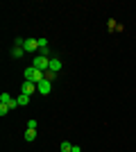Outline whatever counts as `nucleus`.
<instances>
[{"label": "nucleus", "mask_w": 136, "mask_h": 152, "mask_svg": "<svg viewBox=\"0 0 136 152\" xmlns=\"http://www.w3.org/2000/svg\"><path fill=\"white\" fill-rule=\"evenodd\" d=\"M32 66H34L36 70H43V73H45V70L50 68V57H43V55H39V57H34Z\"/></svg>", "instance_id": "obj_1"}, {"label": "nucleus", "mask_w": 136, "mask_h": 152, "mask_svg": "<svg viewBox=\"0 0 136 152\" xmlns=\"http://www.w3.org/2000/svg\"><path fill=\"white\" fill-rule=\"evenodd\" d=\"M23 50H25V52L39 50V39H25V41H23Z\"/></svg>", "instance_id": "obj_2"}, {"label": "nucleus", "mask_w": 136, "mask_h": 152, "mask_svg": "<svg viewBox=\"0 0 136 152\" xmlns=\"http://www.w3.org/2000/svg\"><path fill=\"white\" fill-rule=\"evenodd\" d=\"M50 91H52V82H48V80H43V82H39V84H36V93L48 95Z\"/></svg>", "instance_id": "obj_3"}, {"label": "nucleus", "mask_w": 136, "mask_h": 152, "mask_svg": "<svg viewBox=\"0 0 136 152\" xmlns=\"http://www.w3.org/2000/svg\"><path fill=\"white\" fill-rule=\"evenodd\" d=\"M34 91H36V84H34V82H27V80H23V84H20V93L32 95Z\"/></svg>", "instance_id": "obj_4"}, {"label": "nucleus", "mask_w": 136, "mask_h": 152, "mask_svg": "<svg viewBox=\"0 0 136 152\" xmlns=\"http://www.w3.org/2000/svg\"><path fill=\"white\" fill-rule=\"evenodd\" d=\"M107 30H109L111 34H113V32H123V25H120V23H116L113 18H109V23H107Z\"/></svg>", "instance_id": "obj_5"}, {"label": "nucleus", "mask_w": 136, "mask_h": 152, "mask_svg": "<svg viewBox=\"0 0 136 152\" xmlns=\"http://www.w3.org/2000/svg\"><path fill=\"white\" fill-rule=\"evenodd\" d=\"M48 70L59 73V70H61V59H59V57H52V59H50V68H48Z\"/></svg>", "instance_id": "obj_6"}, {"label": "nucleus", "mask_w": 136, "mask_h": 152, "mask_svg": "<svg viewBox=\"0 0 136 152\" xmlns=\"http://www.w3.org/2000/svg\"><path fill=\"white\" fill-rule=\"evenodd\" d=\"M16 100H18V107H25L27 102H30V95H27V93H20Z\"/></svg>", "instance_id": "obj_7"}, {"label": "nucleus", "mask_w": 136, "mask_h": 152, "mask_svg": "<svg viewBox=\"0 0 136 152\" xmlns=\"http://www.w3.org/2000/svg\"><path fill=\"white\" fill-rule=\"evenodd\" d=\"M34 139H36V129H30V127H27V129H25V141H30V143H32Z\"/></svg>", "instance_id": "obj_8"}, {"label": "nucleus", "mask_w": 136, "mask_h": 152, "mask_svg": "<svg viewBox=\"0 0 136 152\" xmlns=\"http://www.w3.org/2000/svg\"><path fill=\"white\" fill-rule=\"evenodd\" d=\"M23 52H25V50H23L20 45H16V48L12 50V57H16V59H18V57H23Z\"/></svg>", "instance_id": "obj_9"}, {"label": "nucleus", "mask_w": 136, "mask_h": 152, "mask_svg": "<svg viewBox=\"0 0 136 152\" xmlns=\"http://www.w3.org/2000/svg\"><path fill=\"white\" fill-rule=\"evenodd\" d=\"M59 150H61V152H71V150H73V145L68 143V141H64V143L59 145Z\"/></svg>", "instance_id": "obj_10"}, {"label": "nucleus", "mask_w": 136, "mask_h": 152, "mask_svg": "<svg viewBox=\"0 0 136 152\" xmlns=\"http://www.w3.org/2000/svg\"><path fill=\"white\" fill-rule=\"evenodd\" d=\"M9 100H12V95H9V93H2V95H0V104H7Z\"/></svg>", "instance_id": "obj_11"}, {"label": "nucleus", "mask_w": 136, "mask_h": 152, "mask_svg": "<svg viewBox=\"0 0 136 152\" xmlns=\"http://www.w3.org/2000/svg\"><path fill=\"white\" fill-rule=\"evenodd\" d=\"M39 50H48V39H39Z\"/></svg>", "instance_id": "obj_12"}, {"label": "nucleus", "mask_w": 136, "mask_h": 152, "mask_svg": "<svg viewBox=\"0 0 136 152\" xmlns=\"http://www.w3.org/2000/svg\"><path fill=\"white\" fill-rule=\"evenodd\" d=\"M27 127H30V129H36V127H39L36 118H30V121H27Z\"/></svg>", "instance_id": "obj_13"}, {"label": "nucleus", "mask_w": 136, "mask_h": 152, "mask_svg": "<svg viewBox=\"0 0 136 152\" xmlns=\"http://www.w3.org/2000/svg\"><path fill=\"white\" fill-rule=\"evenodd\" d=\"M55 77H57V73H52V70H45V80H48V82H52Z\"/></svg>", "instance_id": "obj_14"}, {"label": "nucleus", "mask_w": 136, "mask_h": 152, "mask_svg": "<svg viewBox=\"0 0 136 152\" xmlns=\"http://www.w3.org/2000/svg\"><path fill=\"white\" fill-rule=\"evenodd\" d=\"M9 111H12V109L7 107V104H0V116H7Z\"/></svg>", "instance_id": "obj_15"}, {"label": "nucleus", "mask_w": 136, "mask_h": 152, "mask_svg": "<svg viewBox=\"0 0 136 152\" xmlns=\"http://www.w3.org/2000/svg\"><path fill=\"white\" fill-rule=\"evenodd\" d=\"M7 107H9V109H16V107H18V100H14V98H12V100L7 102Z\"/></svg>", "instance_id": "obj_16"}, {"label": "nucleus", "mask_w": 136, "mask_h": 152, "mask_svg": "<svg viewBox=\"0 0 136 152\" xmlns=\"http://www.w3.org/2000/svg\"><path fill=\"white\" fill-rule=\"evenodd\" d=\"M71 152H82V148H79V145H73V150Z\"/></svg>", "instance_id": "obj_17"}]
</instances>
